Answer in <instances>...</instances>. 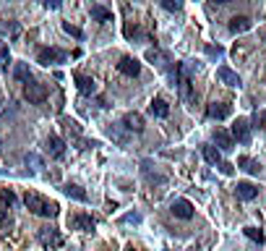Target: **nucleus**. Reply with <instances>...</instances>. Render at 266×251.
<instances>
[{
    "mask_svg": "<svg viewBox=\"0 0 266 251\" xmlns=\"http://www.w3.org/2000/svg\"><path fill=\"white\" fill-rule=\"evenodd\" d=\"M37 238H40V243L44 249H58L63 246V235H60L55 228H42L40 233H37Z\"/></svg>",
    "mask_w": 266,
    "mask_h": 251,
    "instance_id": "7ed1b4c3",
    "label": "nucleus"
},
{
    "mask_svg": "<svg viewBox=\"0 0 266 251\" xmlns=\"http://www.w3.org/2000/svg\"><path fill=\"white\" fill-rule=\"evenodd\" d=\"M125 251H136V249H133V246H128V249H125Z\"/></svg>",
    "mask_w": 266,
    "mask_h": 251,
    "instance_id": "e433bc0d",
    "label": "nucleus"
},
{
    "mask_svg": "<svg viewBox=\"0 0 266 251\" xmlns=\"http://www.w3.org/2000/svg\"><path fill=\"white\" fill-rule=\"evenodd\" d=\"M118 71L123 73V76H139L141 73V63L136 58H120V63H118Z\"/></svg>",
    "mask_w": 266,
    "mask_h": 251,
    "instance_id": "1a4fd4ad",
    "label": "nucleus"
},
{
    "mask_svg": "<svg viewBox=\"0 0 266 251\" xmlns=\"http://www.w3.org/2000/svg\"><path fill=\"white\" fill-rule=\"evenodd\" d=\"M151 115H157V118H167V115H170V105H167L162 97H157V100L151 102Z\"/></svg>",
    "mask_w": 266,
    "mask_h": 251,
    "instance_id": "a211bd4d",
    "label": "nucleus"
},
{
    "mask_svg": "<svg viewBox=\"0 0 266 251\" xmlns=\"http://www.w3.org/2000/svg\"><path fill=\"white\" fill-rule=\"evenodd\" d=\"M68 225L76 228V230H94V217L92 215H83V212H79V215H73L71 220H68Z\"/></svg>",
    "mask_w": 266,
    "mask_h": 251,
    "instance_id": "0eeeda50",
    "label": "nucleus"
},
{
    "mask_svg": "<svg viewBox=\"0 0 266 251\" xmlns=\"http://www.w3.org/2000/svg\"><path fill=\"white\" fill-rule=\"evenodd\" d=\"M232 139H238L240 144L250 141V123H248V120H243V118L235 120V123H232Z\"/></svg>",
    "mask_w": 266,
    "mask_h": 251,
    "instance_id": "39448f33",
    "label": "nucleus"
},
{
    "mask_svg": "<svg viewBox=\"0 0 266 251\" xmlns=\"http://www.w3.org/2000/svg\"><path fill=\"white\" fill-rule=\"evenodd\" d=\"M63 191L71 196V199H76V202H86V191H83L81 186H76V183H68V186H63Z\"/></svg>",
    "mask_w": 266,
    "mask_h": 251,
    "instance_id": "6ab92c4d",
    "label": "nucleus"
},
{
    "mask_svg": "<svg viewBox=\"0 0 266 251\" xmlns=\"http://www.w3.org/2000/svg\"><path fill=\"white\" fill-rule=\"evenodd\" d=\"M214 141H217L219 152H232V149H235V141H232V136L227 134L225 128H217V131H214Z\"/></svg>",
    "mask_w": 266,
    "mask_h": 251,
    "instance_id": "f8f14e48",
    "label": "nucleus"
},
{
    "mask_svg": "<svg viewBox=\"0 0 266 251\" xmlns=\"http://www.w3.org/2000/svg\"><path fill=\"white\" fill-rule=\"evenodd\" d=\"M0 60H8V45L0 42Z\"/></svg>",
    "mask_w": 266,
    "mask_h": 251,
    "instance_id": "2f4dec72",
    "label": "nucleus"
},
{
    "mask_svg": "<svg viewBox=\"0 0 266 251\" xmlns=\"http://www.w3.org/2000/svg\"><path fill=\"white\" fill-rule=\"evenodd\" d=\"M238 167L250 173V176H258V173H261V165H258L253 157H238Z\"/></svg>",
    "mask_w": 266,
    "mask_h": 251,
    "instance_id": "2eb2a0df",
    "label": "nucleus"
},
{
    "mask_svg": "<svg viewBox=\"0 0 266 251\" xmlns=\"http://www.w3.org/2000/svg\"><path fill=\"white\" fill-rule=\"evenodd\" d=\"M92 19H97V21H110L112 19V11H107L104 5H92Z\"/></svg>",
    "mask_w": 266,
    "mask_h": 251,
    "instance_id": "4be33fe9",
    "label": "nucleus"
},
{
    "mask_svg": "<svg viewBox=\"0 0 266 251\" xmlns=\"http://www.w3.org/2000/svg\"><path fill=\"white\" fill-rule=\"evenodd\" d=\"M123 128L141 134V131H143V118H141V113H128V115L123 118Z\"/></svg>",
    "mask_w": 266,
    "mask_h": 251,
    "instance_id": "4468645a",
    "label": "nucleus"
},
{
    "mask_svg": "<svg viewBox=\"0 0 266 251\" xmlns=\"http://www.w3.org/2000/svg\"><path fill=\"white\" fill-rule=\"evenodd\" d=\"M76 84H79L81 94H94L97 92V81L89 79V76H76Z\"/></svg>",
    "mask_w": 266,
    "mask_h": 251,
    "instance_id": "f3484780",
    "label": "nucleus"
},
{
    "mask_svg": "<svg viewBox=\"0 0 266 251\" xmlns=\"http://www.w3.org/2000/svg\"><path fill=\"white\" fill-rule=\"evenodd\" d=\"M3 220H5V212H3V209H0V223H3Z\"/></svg>",
    "mask_w": 266,
    "mask_h": 251,
    "instance_id": "c9c22d12",
    "label": "nucleus"
},
{
    "mask_svg": "<svg viewBox=\"0 0 266 251\" xmlns=\"http://www.w3.org/2000/svg\"><path fill=\"white\" fill-rule=\"evenodd\" d=\"M110 136H112V139H115V141H120V144H125V141H128V139H125V134L120 131L118 126H110Z\"/></svg>",
    "mask_w": 266,
    "mask_h": 251,
    "instance_id": "a878e982",
    "label": "nucleus"
},
{
    "mask_svg": "<svg viewBox=\"0 0 266 251\" xmlns=\"http://www.w3.org/2000/svg\"><path fill=\"white\" fill-rule=\"evenodd\" d=\"M0 29H3V34H11V37H19V24L16 21H3V24H0Z\"/></svg>",
    "mask_w": 266,
    "mask_h": 251,
    "instance_id": "5701e85b",
    "label": "nucleus"
},
{
    "mask_svg": "<svg viewBox=\"0 0 266 251\" xmlns=\"http://www.w3.org/2000/svg\"><path fill=\"white\" fill-rule=\"evenodd\" d=\"M230 113H232V108H230V105H225V102H214V105H209V108H206V115L211 120H225Z\"/></svg>",
    "mask_w": 266,
    "mask_h": 251,
    "instance_id": "9b49d317",
    "label": "nucleus"
},
{
    "mask_svg": "<svg viewBox=\"0 0 266 251\" xmlns=\"http://www.w3.org/2000/svg\"><path fill=\"white\" fill-rule=\"evenodd\" d=\"M24 204L29 207V212H34V215H40V217H55L58 215V204L44 199L40 194H26Z\"/></svg>",
    "mask_w": 266,
    "mask_h": 251,
    "instance_id": "f257e3e1",
    "label": "nucleus"
},
{
    "mask_svg": "<svg viewBox=\"0 0 266 251\" xmlns=\"http://www.w3.org/2000/svg\"><path fill=\"white\" fill-rule=\"evenodd\" d=\"M214 3H219V5H225V3H230V0H214Z\"/></svg>",
    "mask_w": 266,
    "mask_h": 251,
    "instance_id": "f704fd0d",
    "label": "nucleus"
},
{
    "mask_svg": "<svg viewBox=\"0 0 266 251\" xmlns=\"http://www.w3.org/2000/svg\"><path fill=\"white\" fill-rule=\"evenodd\" d=\"M172 215L180 220H191L193 217V204L188 199H175L172 202Z\"/></svg>",
    "mask_w": 266,
    "mask_h": 251,
    "instance_id": "6e6552de",
    "label": "nucleus"
},
{
    "mask_svg": "<svg viewBox=\"0 0 266 251\" xmlns=\"http://www.w3.org/2000/svg\"><path fill=\"white\" fill-rule=\"evenodd\" d=\"M44 149H47L52 157H63V152H65V141L60 139V136H47V141H44Z\"/></svg>",
    "mask_w": 266,
    "mask_h": 251,
    "instance_id": "ddd939ff",
    "label": "nucleus"
},
{
    "mask_svg": "<svg viewBox=\"0 0 266 251\" xmlns=\"http://www.w3.org/2000/svg\"><path fill=\"white\" fill-rule=\"evenodd\" d=\"M204 160L211 165H219L222 162V152H219L217 147H204Z\"/></svg>",
    "mask_w": 266,
    "mask_h": 251,
    "instance_id": "412c9836",
    "label": "nucleus"
},
{
    "mask_svg": "<svg viewBox=\"0 0 266 251\" xmlns=\"http://www.w3.org/2000/svg\"><path fill=\"white\" fill-rule=\"evenodd\" d=\"M209 55H222V47H209Z\"/></svg>",
    "mask_w": 266,
    "mask_h": 251,
    "instance_id": "72a5a7b5",
    "label": "nucleus"
},
{
    "mask_svg": "<svg viewBox=\"0 0 266 251\" xmlns=\"http://www.w3.org/2000/svg\"><path fill=\"white\" fill-rule=\"evenodd\" d=\"M0 147H3V141H0Z\"/></svg>",
    "mask_w": 266,
    "mask_h": 251,
    "instance_id": "4c0bfd02",
    "label": "nucleus"
},
{
    "mask_svg": "<svg viewBox=\"0 0 266 251\" xmlns=\"http://www.w3.org/2000/svg\"><path fill=\"white\" fill-rule=\"evenodd\" d=\"M219 170H222L225 176H232V165L230 162H219Z\"/></svg>",
    "mask_w": 266,
    "mask_h": 251,
    "instance_id": "7c9ffc66",
    "label": "nucleus"
},
{
    "mask_svg": "<svg viewBox=\"0 0 266 251\" xmlns=\"http://www.w3.org/2000/svg\"><path fill=\"white\" fill-rule=\"evenodd\" d=\"M235 194H238L240 202H253L256 196H258V186L248 183V181H240V183L235 186Z\"/></svg>",
    "mask_w": 266,
    "mask_h": 251,
    "instance_id": "423d86ee",
    "label": "nucleus"
},
{
    "mask_svg": "<svg viewBox=\"0 0 266 251\" xmlns=\"http://www.w3.org/2000/svg\"><path fill=\"white\" fill-rule=\"evenodd\" d=\"M248 29H250L248 16H232V21H230V32L232 34H243V32H248Z\"/></svg>",
    "mask_w": 266,
    "mask_h": 251,
    "instance_id": "dca6fc26",
    "label": "nucleus"
},
{
    "mask_svg": "<svg viewBox=\"0 0 266 251\" xmlns=\"http://www.w3.org/2000/svg\"><path fill=\"white\" fill-rule=\"evenodd\" d=\"M44 5H47V8H60L63 0H44Z\"/></svg>",
    "mask_w": 266,
    "mask_h": 251,
    "instance_id": "473e14b6",
    "label": "nucleus"
},
{
    "mask_svg": "<svg viewBox=\"0 0 266 251\" xmlns=\"http://www.w3.org/2000/svg\"><path fill=\"white\" fill-rule=\"evenodd\" d=\"M13 76H16L19 81H24V84L32 81V71H29L26 63H16V66H13Z\"/></svg>",
    "mask_w": 266,
    "mask_h": 251,
    "instance_id": "aec40b11",
    "label": "nucleus"
},
{
    "mask_svg": "<svg viewBox=\"0 0 266 251\" xmlns=\"http://www.w3.org/2000/svg\"><path fill=\"white\" fill-rule=\"evenodd\" d=\"M47 94H50L47 87H44V84H37V81H29L26 89H24V97H26V100L32 102V105L44 102V100H47Z\"/></svg>",
    "mask_w": 266,
    "mask_h": 251,
    "instance_id": "f03ea898",
    "label": "nucleus"
},
{
    "mask_svg": "<svg viewBox=\"0 0 266 251\" xmlns=\"http://www.w3.org/2000/svg\"><path fill=\"white\" fill-rule=\"evenodd\" d=\"M253 123H256V128H266V110L256 113V115H253Z\"/></svg>",
    "mask_w": 266,
    "mask_h": 251,
    "instance_id": "bb28decb",
    "label": "nucleus"
},
{
    "mask_svg": "<svg viewBox=\"0 0 266 251\" xmlns=\"http://www.w3.org/2000/svg\"><path fill=\"white\" fill-rule=\"evenodd\" d=\"M65 52L63 50H58V47H44L40 50V55H37V63H42V66H50V63H65Z\"/></svg>",
    "mask_w": 266,
    "mask_h": 251,
    "instance_id": "20e7f679",
    "label": "nucleus"
},
{
    "mask_svg": "<svg viewBox=\"0 0 266 251\" xmlns=\"http://www.w3.org/2000/svg\"><path fill=\"white\" fill-rule=\"evenodd\" d=\"M246 235L250 241H256V243H264V233L258 230V228H246Z\"/></svg>",
    "mask_w": 266,
    "mask_h": 251,
    "instance_id": "393cba45",
    "label": "nucleus"
},
{
    "mask_svg": "<svg viewBox=\"0 0 266 251\" xmlns=\"http://www.w3.org/2000/svg\"><path fill=\"white\" fill-rule=\"evenodd\" d=\"M120 223H133V225H139V223H141V215H139V212H131V215L120 217Z\"/></svg>",
    "mask_w": 266,
    "mask_h": 251,
    "instance_id": "cd10ccee",
    "label": "nucleus"
},
{
    "mask_svg": "<svg viewBox=\"0 0 266 251\" xmlns=\"http://www.w3.org/2000/svg\"><path fill=\"white\" fill-rule=\"evenodd\" d=\"M63 29H65L68 34H73L76 40H83V32H81V29H76V26H71V24H63Z\"/></svg>",
    "mask_w": 266,
    "mask_h": 251,
    "instance_id": "c756f323",
    "label": "nucleus"
},
{
    "mask_svg": "<svg viewBox=\"0 0 266 251\" xmlns=\"http://www.w3.org/2000/svg\"><path fill=\"white\" fill-rule=\"evenodd\" d=\"M0 202L11 207V204H16V196H13V191H3V194H0Z\"/></svg>",
    "mask_w": 266,
    "mask_h": 251,
    "instance_id": "c85d7f7f",
    "label": "nucleus"
},
{
    "mask_svg": "<svg viewBox=\"0 0 266 251\" xmlns=\"http://www.w3.org/2000/svg\"><path fill=\"white\" fill-rule=\"evenodd\" d=\"M217 79L227 84V87H240V76L232 71V68H227V66H219L217 68Z\"/></svg>",
    "mask_w": 266,
    "mask_h": 251,
    "instance_id": "9d476101",
    "label": "nucleus"
},
{
    "mask_svg": "<svg viewBox=\"0 0 266 251\" xmlns=\"http://www.w3.org/2000/svg\"><path fill=\"white\" fill-rule=\"evenodd\" d=\"M162 8L170 13H178V11H183V0H162Z\"/></svg>",
    "mask_w": 266,
    "mask_h": 251,
    "instance_id": "b1692460",
    "label": "nucleus"
}]
</instances>
